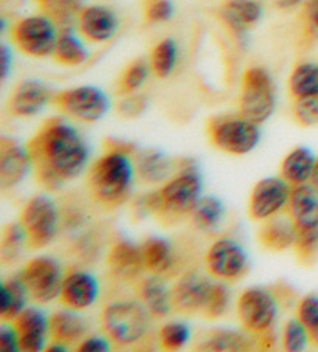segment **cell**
Returning a JSON list of instances; mask_svg holds the SVG:
<instances>
[{
	"instance_id": "1",
	"label": "cell",
	"mask_w": 318,
	"mask_h": 352,
	"mask_svg": "<svg viewBox=\"0 0 318 352\" xmlns=\"http://www.w3.org/2000/svg\"><path fill=\"white\" fill-rule=\"evenodd\" d=\"M27 149L36 180L48 191H58L67 182L76 179L89 162V148L84 138L61 118L47 120L30 138Z\"/></svg>"
},
{
	"instance_id": "2",
	"label": "cell",
	"mask_w": 318,
	"mask_h": 352,
	"mask_svg": "<svg viewBox=\"0 0 318 352\" xmlns=\"http://www.w3.org/2000/svg\"><path fill=\"white\" fill-rule=\"evenodd\" d=\"M202 197V179L194 162L183 160L179 173L145 199L148 213L163 223H177L193 214Z\"/></svg>"
},
{
	"instance_id": "3",
	"label": "cell",
	"mask_w": 318,
	"mask_h": 352,
	"mask_svg": "<svg viewBox=\"0 0 318 352\" xmlns=\"http://www.w3.org/2000/svg\"><path fill=\"white\" fill-rule=\"evenodd\" d=\"M136 166L129 155L107 153L90 166L87 188L92 199L107 210L123 205L131 192Z\"/></svg>"
},
{
	"instance_id": "4",
	"label": "cell",
	"mask_w": 318,
	"mask_h": 352,
	"mask_svg": "<svg viewBox=\"0 0 318 352\" xmlns=\"http://www.w3.org/2000/svg\"><path fill=\"white\" fill-rule=\"evenodd\" d=\"M149 312L142 302L118 301L101 314V327L112 343L129 346L142 340L149 327Z\"/></svg>"
},
{
	"instance_id": "5",
	"label": "cell",
	"mask_w": 318,
	"mask_h": 352,
	"mask_svg": "<svg viewBox=\"0 0 318 352\" xmlns=\"http://www.w3.org/2000/svg\"><path fill=\"white\" fill-rule=\"evenodd\" d=\"M208 138L213 146L231 155H246L258 146L261 140L259 124L233 115H222L208 121Z\"/></svg>"
},
{
	"instance_id": "6",
	"label": "cell",
	"mask_w": 318,
	"mask_h": 352,
	"mask_svg": "<svg viewBox=\"0 0 318 352\" xmlns=\"http://www.w3.org/2000/svg\"><path fill=\"white\" fill-rule=\"evenodd\" d=\"M277 104L275 84L271 74L262 67H252L244 72L240 94V113L256 124L272 117Z\"/></svg>"
},
{
	"instance_id": "7",
	"label": "cell",
	"mask_w": 318,
	"mask_h": 352,
	"mask_svg": "<svg viewBox=\"0 0 318 352\" xmlns=\"http://www.w3.org/2000/svg\"><path fill=\"white\" fill-rule=\"evenodd\" d=\"M56 27V23L45 14L23 17L11 27V41L17 50L27 56H52L59 36Z\"/></svg>"
},
{
	"instance_id": "8",
	"label": "cell",
	"mask_w": 318,
	"mask_h": 352,
	"mask_svg": "<svg viewBox=\"0 0 318 352\" xmlns=\"http://www.w3.org/2000/svg\"><path fill=\"white\" fill-rule=\"evenodd\" d=\"M58 208L47 196H33L21 213V226L27 234L30 248H44L58 233Z\"/></svg>"
},
{
	"instance_id": "9",
	"label": "cell",
	"mask_w": 318,
	"mask_h": 352,
	"mask_svg": "<svg viewBox=\"0 0 318 352\" xmlns=\"http://www.w3.org/2000/svg\"><path fill=\"white\" fill-rule=\"evenodd\" d=\"M236 311L246 332L259 336L272 331L278 317V300L264 287H248L237 298Z\"/></svg>"
},
{
	"instance_id": "10",
	"label": "cell",
	"mask_w": 318,
	"mask_h": 352,
	"mask_svg": "<svg viewBox=\"0 0 318 352\" xmlns=\"http://www.w3.org/2000/svg\"><path fill=\"white\" fill-rule=\"evenodd\" d=\"M53 102L63 113L83 123H95L111 109L107 95L94 86L67 89L54 95Z\"/></svg>"
},
{
	"instance_id": "11",
	"label": "cell",
	"mask_w": 318,
	"mask_h": 352,
	"mask_svg": "<svg viewBox=\"0 0 318 352\" xmlns=\"http://www.w3.org/2000/svg\"><path fill=\"white\" fill-rule=\"evenodd\" d=\"M19 276L25 284L28 295L39 305H47L59 298L64 275L63 267L54 258L39 256L32 259L23 267Z\"/></svg>"
},
{
	"instance_id": "12",
	"label": "cell",
	"mask_w": 318,
	"mask_h": 352,
	"mask_svg": "<svg viewBox=\"0 0 318 352\" xmlns=\"http://www.w3.org/2000/svg\"><path fill=\"white\" fill-rule=\"evenodd\" d=\"M205 264L211 276L221 281H236L247 273L248 256L240 242L222 238L208 248Z\"/></svg>"
},
{
	"instance_id": "13",
	"label": "cell",
	"mask_w": 318,
	"mask_h": 352,
	"mask_svg": "<svg viewBox=\"0 0 318 352\" xmlns=\"http://www.w3.org/2000/svg\"><path fill=\"white\" fill-rule=\"evenodd\" d=\"M292 185L283 177H266L255 185L250 194L247 213L250 219L264 222L277 216L289 204Z\"/></svg>"
},
{
	"instance_id": "14",
	"label": "cell",
	"mask_w": 318,
	"mask_h": 352,
	"mask_svg": "<svg viewBox=\"0 0 318 352\" xmlns=\"http://www.w3.org/2000/svg\"><path fill=\"white\" fill-rule=\"evenodd\" d=\"M32 168V157L27 146H22L13 138H0V186L3 190H11L22 184Z\"/></svg>"
},
{
	"instance_id": "15",
	"label": "cell",
	"mask_w": 318,
	"mask_h": 352,
	"mask_svg": "<svg viewBox=\"0 0 318 352\" xmlns=\"http://www.w3.org/2000/svg\"><path fill=\"white\" fill-rule=\"evenodd\" d=\"M78 32L83 38L94 44H103L112 39L118 30V17L115 11L101 5L84 7L76 17Z\"/></svg>"
},
{
	"instance_id": "16",
	"label": "cell",
	"mask_w": 318,
	"mask_h": 352,
	"mask_svg": "<svg viewBox=\"0 0 318 352\" xmlns=\"http://www.w3.org/2000/svg\"><path fill=\"white\" fill-rule=\"evenodd\" d=\"M54 95L44 82L27 80L17 84L11 92L8 101V111L14 117L28 118L41 113Z\"/></svg>"
},
{
	"instance_id": "17",
	"label": "cell",
	"mask_w": 318,
	"mask_h": 352,
	"mask_svg": "<svg viewBox=\"0 0 318 352\" xmlns=\"http://www.w3.org/2000/svg\"><path fill=\"white\" fill-rule=\"evenodd\" d=\"M98 292H100V286L94 275L83 270H75L64 276L59 301L64 307L72 311H84L94 306Z\"/></svg>"
},
{
	"instance_id": "18",
	"label": "cell",
	"mask_w": 318,
	"mask_h": 352,
	"mask_svg": "<svg viewBox=\"0 0 318 352\" xmlns=\"http://www.w3.org/2000/svg\"><path fill=\"white\" fill-rule=\"evenodd\" d=\"M213 283L199 273H188L171 290L173 309L182 314H195L204 311Z\"/></svg>"
},
{
	"instance_id": "19",
	"label": "cell",
	"mask_w": 318,
	"mask_h": 352,
	"mask_svg": "<svg viewBox=\"0 0 318 352\" xmlns=\"http://www.w3.org/2000/svg\"><path fill=\"white\" fill-rule=\"evenodd\" d=\"M107 267L120 281H136L142 272L146 270L142 245H137L129 239L117 241L107 253Z\"/></svg>"
},
{
	"instance_id": "20",
	"label": "cell",
	"mask_w": 318,
	"mask_h": 352,
	"mask_svg": "<svg viewBox=\"0 0 318 352\" xmlns=\"http://www.w3.org/2000/svg\"><path fill=\"white\" fill-rule=\"evenodd\" d=\"M21 343V351L39 352L45 349L47 337L50 336V324L47 315L36 307H25L13 321Z\"/></svg>"
},
{
	"instance_id": "21",
	"label": "cell",
	"mask_w": 318,
	"mask_h": 352,
	"mask_svg": "<svg viewBox=\"0 0 318 352\" xmlns=\"http://www.w3.org/2000/svg\"><path fill=\"white\" fill-rule=\"evenodd\" d=\"M287 217L298 230L318 228V192L312 185L292 186Z\"/></svg>"
},
{
	"instance_id": "22",
	"label": "cell",
	"mask_w": 318,
	"mask_h": 352,
	"mask_svg": "<svg viewBox=\"0 0 318 352\" xmlns=\"http://www.w3.org/2000/svg\"><path fill=\"white\" fill-rule=\"evenodd\" d=\"M219 16L231 32L241 34L261 21L262 5L258 0H224Z\"/></svg>"
},
{
	"instance_id": "23",
	"label": "cell",
	"mask_w": 318,
	"mask_h": 352,
	"mask_svg": "<svg viewBox=\"0 0 318 352\" xmlns=\"http://www.w3.org/2000/svg\"><path fill=\"white\" fill-rule=\"evenodd\" d=\"M176 163L158 149L140 151L136 160V174L138 179L148 185L165 184L173 171Z\"/></svg>"
},
{
	"instance_id": "24",
	"label": "cell",
	"mask_w": 318,
	"mask_h": 352,
	"mask_svg": "<svg viewBox=\"0 0 318 352\" xmlns=\"http://www.w3.org/2000/svg\"><path fill=\"white\" fill-rule=\"evenodd\" d=\"M297 228L289 217H271L264 221L259 232L258 242L268 252H284L295 244Z\"/></svg>"
},
{
	"instance_id": "25",
	"label": "cell",
	"mask_w": 318,
	"mask_h": 352,
	"mask_svg": "<svg viewBox=\"0 0 318 352\" xmlns=\"http://www.w3.org/2000/svg\"><path fill=\"white\" fill-rule=\"evenodd\" d=\"M137 294L140 296V302L146 307L151 317L165 318L173 309L171 292L157 275H152L138 283Z\"/></svg>"
},
{
	"instance_id": "26",
	"label": "cell",
	"mask_w": 318,
	"mask_h": 352,
	"mask_svg": "<svg viewBox=\"0 0 318 352\" xmlns=\"http://www.w3.org/2000/svg\"><path fill=\"white\" fill-rule=\"evenodd\" d=\"M48 324H50V337L53 342L64 343L65 346L78 343L87 332L84 318L79 317L76 311L67 307L53 312L48 318Z\"/></svg>"
},
{
	"instance_id": "27",
	"label": "cell",
	"mask_w": 318,
	"mask_h": 352,
	"mask_svg": "<svg viewBox=\"0 0 318 352\" xmlns=\"http://www.w3.org/2000/svg\"><path fill=\"white\" fill-rule=\"evenodd\" d=\"M315 163L317 157L314 153L308 148L299 146L284 157L279 166V174L292 186L304 185L310 182Z\"/></svg>"
},
{
	"instance_id": "28",
	"label": "cell",
	"mask_w": 318,
	"mask_h": 352,
	"mask_svg": "<svg viewBox=\"0 0 318 352\" xmlns=\"http://www.w3.org/2000/svg\"><path fill=\"white\" fill-rule=\"evenodd\" d=\"M145 269L152 275L160 276L174 264V252L171 242L160 236H151L142 244Z\"/></svg>"
},
{
	"instance_id": "29",
	"label": "cell",
	"mask_w": 318,
	"mask_h": 352,
	"mask_svg": "<svg viewBox=\"0 0 318 352\" xmlns=\"http://www.w3.org/2000/svg\"><path fill=\"white\" fill-rule=\"evenodd\" d=\"M52 58L61 65L76 67L89 59V52L72 27H65L59 30L58 42Z\"/></svg>"
},
{
	"instance_id": "30",
	"label": "cell",
	"mask_w": 318,
	"mask_h": 352,
	"mask_svg": "<svg viewBox=\"0 0 318 352\" xmlns=\"http://www.w3.org/2000/svg\"><path fill=\"white\" fill-rule=\"evenodd\" d=\"M28 290L21 276H11L2 284V301H0V320L3 323H13L25 309Z\"/></svg>"
},
{
	"instance_id": "31",
	"label": "cell",
	"mask_w": 318,
	"mask_h": 352,
	"mask_svg": "<svg viewBox=\"0 0 318 352\" xmlns=\"http://www.w3.org/2000/svg\"><path fill=\"white\" fill-rule=\"evenodd\" d=\"M255 344L256 342L252 337H248V332L215 331L208 333V337L198 346V349L211 352H240L253 349Z\"/></svg>"
},
{
	"instance_id": "32",
	"label": "cell",
	"mask_w": 318,
	"mask_h": 352,
	"mask_svg": "<svg viewBox=\"0 0 318 352\" xmlns=\"http://www.w3.org/2000/svg\"><path fill=\"white\" fill-rule=\"evenodd\" d=\"M191 217L194 227L200 230V232H216L225 219V205L216 196L200 197L199 204L193 210Z\"/></svg>"
},
{
	"instance_id": "33",
	"label": "cell",
	"mask_w": 318,
	"mask_h": 352,
	"mask_svg": "<svg viewBox=\"0 0 318 352\" xmlns=\"http://www.w3.org/2000/svg\"><path fill=\"white\" fill-rule=\"evenodd\" d=\"M289 92L293 100L318 95V63H301L292 70Z\"/></svg>"
},
{
	"instance_id": "34",
	"label": "cell",
	"mask_w": 318,
	"mask_h": 352,
	"mask_svg": "<svg viewBox=\"0 0 318 352\" xmlns=\"http://www.w3.org/2000/svg\"><path fill=\"white\" fill-rule=\"evenodd\" d=\"M44 14L56 23L58 27H72L81 11L84 0H34Z\"/></svg>"
},
{
	"instance_id": "35",
	"label": "cell",
	"mask_w": 318,
	"mask_h": 352,
	"mask_svg": "<svg viewBox=\"0 0 318 352\" xmlns=\"http://www.w3.org/2000/svg\"><path fill=\"white\" fill-rule=\"evenodd\" d=\"M23 247L27 244V234L23 232L21 222L8 223L2 230V238H0V258L3 264H11L21 256Z\"/></svg>"
},
{
	"instance_id": "36",
	"label": "cell",
	"mask_w": 318,
	"mask_h": 352,
	"mask_svg": "<svg viewBox=\"0 0 318 352\" xmlns=\"http://www.w3.org/2000/svg\"><path fill=\"white\" fill-rule=\"evenodd\" d=\"M177 64V44L167 38L158 42L151 54V70L158 78H168Z\"/></svg>"
},
{
	"instance_id": "37",
	"label": "cell",
	"mask_w": 318,
	"mask_h": 352,
	"mask_svg": "<svg viewBox=\"0 0 318 352\" xmlns=\"http://www.w3.org/2000/svg\"><path fill=\"white\" fill-rule=\"evenodd\" d=\"M293 250H295V256L299 264L304 267L314 265L318 258V228H297Z\"/></svg>"
},
{
	"instance_id": "38",
	"label": "cell",
	"mask_w": 318,
	"mask_h": 352,
	"mask_svg": "<svg viewBox=\"0 0 318 352\" xmlns=\"http://www.w3.org/2000/svg\"><path fill=\"white\" fill-rule=\"evenodd\" d=\"M189 338H191V331L183 321H171V323L162 326L158 332V343L167 351H179L185 348Z\"/></svg>"
},
{
	"instance_id": "39",
	"label": "cell",
	"mask_w": 318,
	"mask_h": 352,
	"mask_svg": "<svg viewBox=\"0 0 318 352\" xmlns=\"http://www.w3.org/2000/svg\"><path fill=\"white\" fill-rule=\"evenodd\" d=\"M149 76V67L146 60L137 59L126 67L118 80V94L131 95L143 86Z\"/></svg>"
},
{
	"instance_id": "40",
	"label": "cell",
	"mask_w": 318,
	"mask_h": 352,
	"mask_svg": "<svg viewBox=\"0 0 318 352\" xmlns=\"http://www.w3.org/2000/svg\"><path fill=\"white\" fill-rule=\"evenodd\" d=\"M297 318L309 332L310 343L318 346V296L306 295L298 301Z\"/></svg>"
},
{
	"instance_id": "41",
	"label": "cell",
	"mask_w": 318,
	"mask_h": 352,
	"mask_svg": "<svg viewBox=\"0 0 318 352\" xmlns=\"http://www.w3.org/2000/svg\"><path fill=\"white\" fill-rule=\"evenodd\" d=\"M230 300H231V294L225 281L213 283L210 295H208V300H206V305L202 312H204L205 317L210 320L221 318L222 315L227 312V309L230 306Z\"/></svg>"
},
{
	"instance_id": "42",
	"label": "cell",
	"mask_w": 318,
	"mask_h": 352,
	"mask_svg": "<svg viewBox=\"0 0 318 352\" xmlns=\"http://www.w3.org/2000/svg\"><path fill=\"white\" fill-rule=\"evenodd\" d=\"M310 343L309 332L298 318L289 320L283 329V348L289 352H301Z\"/></svg>"
},
{
	"instance_id": "43",
	"label": "cell",
	"mask_w": 318,
	"mask_h": 352,
	"mask_svg": "<svg viewBox=\"0 0 318 352\" xmlns=\"http://www.w3.org/2000/svg\"><path fill=\"white\" fill-rule=\"evenodd\" d=\"M293 118L303 127L318 126V95L298 98L293 102Z\"/></svg>"
},
{
	"instance_id": "44",
	"label": "cell",
	"mask_w": 318,
	"mask_h": 352,
	"mask_svg": "<svg viewBox=\"0 0 318 352\" xmlns=\"http://www.w3.org/2000/svg\"><path fill=\"white\" fill-rule=\"evenodd\" d=\"M303 34L310 44H318V0H306L299 13Z\"/></svg>"
},
{
	"instance_id": "45",
	"label": "cell",
	"mask_w": 318,
	"mask_h": 352,
	"mask_svg": "<svg viewBox=\"0 0 318 352\" xmlns=\"http://www.w3.org/2000/svg\"><path fill=\"white\" fill-rule=\"evenodd\" d=\"M143 14L148 23L167 22L174 14V5L171 0H145Z\"/></svg>"
},
{
	"instance_id": "46",
	"label": "cell",
	"mask_w": 318,
	"mask_h": 352,
	"mask_svg": "<svg viewBox=\"0 0 318 352\" xmlns=\"http://www.w3.org/2000/svg\"><path fill=\"white\" fill-rule=\"evenodd\" d=\"M146 107H148V100L143 95H127L123 100L118 102L117 111L121 117L126 118H136L138 115H142Z\"/></svg>"
},
{
	"instance_id": "47",
	"label": "cell",
	"mask_w": 318,
	"mask_h": 352,
	"mask_svg": "<svg viewBox=\"0 0 318 352\" xmlns=\"http://www.w3.org/2000/svg\"><path fill=\"white\" fill-rule=\"evenodd\" d=\"M21 349L19 337L13 324H2L0 327V351L2 352H16Z\"/></svg>"
},
{
	"instance_id": "48",
	"label": "cell",
	"mask_w": 318,
	"mask_h": 352,
	"mask_svg": "<svg viewBox=\"0 0 318 352\" xmlns=\"http://www.w3.org/2000/svg\"><path fill=\"white\" fill-rule=\"evenodd\" d=\"M76 349L79 352H107L111 351V343H109V340L104 337L94 336L83 340V342L78 344Z\"/></svg>"
},
{
	"instance_id": "49",
	"label": "cell",
	"mask_w": 318,
	"mask_h": 352,
	"mask_svg": "<svg viewBox=\"0 0 318 352\" xmlns=\"http://www.w3.org/2000/svg\"><path fill=\"white\" fill-rule=\"evenodd\" d=\"M104 148H106L107 153H120L126 155H131L136 153V144L131 142H126V140H120L114 137H109L104 140Z\"/></svg>"
},
{
	"instance_id": "50",
	"label": "cell",
	"mask_w": 318,
	"mask_h": 352,
	"mask_svg": "<svg viewBox=\"0 0 318 352\" xmlns=\"http://www.w3.org/2000/svg\"><path fill=\"white\" fill-rule=\"evenodd\" d=\"M10 65H11L10 48L7 45H2V78H3V80L8 76Z\"/></svg>"
},
{
	"instance_id": "51",
	"label": "cell",
	"mask_w": 318,
	"mask_h": 352,
	"mask_svg": "<svg viewBox=\"0 0 318 352\" xmlns=\"http://www.w3.org/2000/svg\"><path fill=\"white\" fill-rule=\"evenodd\" d=\"M299 2H301V0H275V3H277L278 7L283 10H289V8L297 7V5H299Z\"/></svg>"
},
{
	"instance_id": "52",
	"label": "cell",
	"mask_w": 318,
	"mask_h": 352,
	"mask_svg": "<svg viewBox=\"0 0 318 352\" xmlns=\"http://www.w3.org/2000/svg\"><path fill=\"white\" fill-rule=\"evenodd\" d=\"M45 351L48 352H65L67 351V346L64 343H59V342H53L50 344H47Z\"/></svg>"
},
{
	"instance_id": "53",
	"label": "cell",
	"mask_w": 318,
	"mask_h": 352,
	"mask_svg": "<svg viewBox=\"0 0 318 352\" xmlns=\"http://www.w3.org/2000/svg\"><path fill=\"white\" fill-rule=\"evenodd\" d=\"M310 185L318 192V157H317V163H315L314 173H312V177H310Z\"/></svg>"
}]
</instances>
